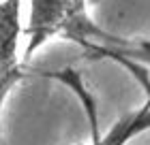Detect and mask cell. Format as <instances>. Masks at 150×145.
Listing matches in <instances>:
<instances>
[{
    "label": "cell",
    "mask_w": 150,
    "mask_h": 145,
    "mask_svg": "<svg viewBox=\"0 0 150 145\" xmlns=\"http://www.w3.org/2000/svg\"><path fill=\"white\" fill-rule=\"evenodd\" d=\"M24 77L19 62H0V115H2V105L9 96L11 88Z\"/></svg>",
    "instance_id": "obj_4"
},
{
    "label": "cell",
    "mask_w": 150,
    "mask_h": 145,
    "mask_svg": "<svg viewBox=\"0 0 150 145\" xmlns=\"http://www.w3.org/2000/svg\"><path fill=\"white\" fill-rule=\"evenodd\" d=\"M94 30L97 26L86 17L84 0H30L24 60H30L32 53L56 34H67L86 45Z\"/></svg>",
    "instance_id": "obj_1"
},
{
    "label": "cell",
    "mask_w": 150,
    "mask_h": 145,
    "mask_svg": "<svg viewBox=\"0 0 150 145\" xmlns=\"http://www.w3.org/2000/svg\"><path fill=\"white\" fill-rule=\"evenodd\" d=\"M90 49L99 51V53H110V56H118V58H129L135 60L139 64L150 66V41H125V39H116L110 34L97 32L88 39L86 43Z\"/></svg>",
    "instance_id": "obj_3"
},
{
    "label": "cell",
    "mask_w": 150,
    "mask_h": 145,
    "mask_svg": "<svg viewBox=\"0 0 150 145\" xmlns=\"http://www.w3.org/2000/svg\"><path fill=\"white\" fill-rule=\"evenodd\" d=\"M22 0H0V62H17Z\"/></svg>",
    "instance_id": "obj_2"
}]
</instances>
